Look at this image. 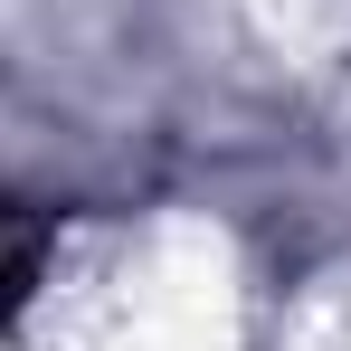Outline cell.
Returning <instances> with one entry per match:
<instances>
[{
	"label": "cell",
	"instance_id": "1",
	"mask_svg": "<svg viewBox=\"0 0 351 351\" xmlns=\"http://www.w3.org/2000/svg\"><path fill=\"white\" fill-rule=\"evenodd\" d=\"M38 256H48V219L0 209V332L19 323V304L38 294Z\"/></svg>",
	"mask_w": 351,
	"mask_h": 351
}]
</instances>
